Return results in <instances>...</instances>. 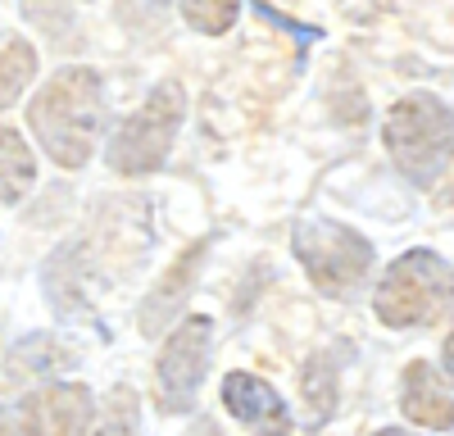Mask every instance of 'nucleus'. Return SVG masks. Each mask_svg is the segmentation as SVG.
Returning <instances> with one entry per match:
<instances>
[{
    "instance_id": "nucleus-1",
    "label": "nucleus",
    "mask_w": 454,
    "mask_h": 436,
    "mask_svg": "<svg viewBox=\"0 0 454 436\" xmlns=\"http://www.w3.org/2000/svg\"><path fill=\"white\" fill-rule=\"evenodd\" d=\"M100 114H105V87L100 73L68 64L55 78L32 96L27 105V128L36 132L42 151L59 164V168H82L91 160V145L100 132Z\"/></svg>"
},
{
    "instance_id": "nucleus-2",
    "label": "nucleus",
    "mask_w": 454,
    "mask_h": 436,
    "mask_svg": "<svg viewBox=\"0 0 454 436\" xmlns=\"http://www.w3.org/2000/svg\"><path fill=\"white\" fill-rule=\"evenodd\" d=\"M382 141L413 187H436L454 168V109L432 91H409L387 109Z\"/></svg>"
},
{
    "instance_id": "nucleus-3",
    "label": "nucleus",
    "mask_w": 454,
    "mask_h": 436,
    "mask_svg": "<svg viewBox=\"0 0 454 436\" xmlns=\"http://www.w3.org/2000/svg\"><path fill=\"white\" fill-rule=\"evenodd\" d=\"M450 305H454V269L436 250H404L382 273V286H377V300H372L377 318L395 327V332L436 323Z\"/></svg>"
},
{
    "instance_id": "nucleus-4",
    "label": "nucleus",
    "mask_w": 454,
    "mask_h": 436,
    "mask_svg": "<svg viewBox=\"0 0 454 436\" xmlns=\"http://www.w3.org/2000/svg\"><path fill=\"white\" fill-rule=\"evenodd\" d=\"M182 119H186V91H182V82H155L137 114H128L119 128H114L109 151H105L109 168L128 173V177H145V173L164 168Z\"/></svg>"
},
{
    "instance_id": "nucleus-5",
    "label": "nucleus",
    "mask_w": 454,
    "mask_h": 436,
    "mask_svg": "<svg viewBox=\"0 0 454 436\" xmlns=\"http://www.w3.org/2000/svg\"><path fill=\"white\" fill-rule=\"evenodd\" d=\"M291 245H295V260L305 269V277L314 282L318 296L350 300L364 286V277L372 273V245L346 223L305 218V223H295Z\"/></svg>"
},
{
    "instance_id": "nucleus-6",
    "label": "nucleus",
    "mask_w": 454,
    "mask_h": 436,
    "mask_svg": "<svg viewBox=\"0 0 454 436\" xmlns=\"http://www.w3.org/2000/svg\"><path fill=\"white\" fill-rule=\"evenodd\" d=\"M209 341H214V318L192 314L177 332L164 341L155 359V395L164 414H186L196 405V391L209 369Z\"/></svg>"
},
{
    "instance_id": "nucleus-7",
    "label": "nucleus",
    "mask_w": 454,
    "mask_h": 436,
    "mask_svg": "<svg viewBox=\"0 0 454 436\" xmlns=\"http://www.w3.org/2000/svg\"><path fill=\"white\" fill-rule=\"evenodd\" d=\"M223 405L250 436H291V409L254 373H227L223 378Z\"/></svg>"
},
{
    "instance_id": "nucleus-8",
    "label": "nucleus",
    "mask_w": 454,
    "mask_h": 436,
    "mask_svg": "<svg viewBox=\"0 0 454 436\" xmlns=\"http://www.w3.org/2000/svg\"><path fill=\"white\" fill-rule=\"evenodd\" d=\"M400 409L409 423L432 427V432H450L454 427V395L441 386V378L432 373V363L413 359L404 378H400Z\"/></svg>"
},
{
    "instance_id": "nucleus-9",
    "label": "nucleus",
    "mask_w": 454,
    "mask_h": 436,
    "mask_svg": "<svg viewBox=\"0 0 454 436\" xmlns=\"http://www.w3.org/2000/svg\"><path fill=\"white\" fill-rule=\"evenodd\" d=\"M205 250H209L205 241L186 245V250L177 254V264L160 277V286L145 296V305H141V332H145V337H160L164 323L182 309L186 291H192V277H196V269H200V260H205Z\"/></svg>"
},
{
    "instance_id": "nucleus-10",
    "label": "nucleus",
    "mask_w": 454,
    "mask_h": 436,
    "mask_svg": "<svg viewBox=\"0 0 454 436\" xmlns=\"http://www.w3.org/2000/svg\"><path fill=\"white\" fill-rule=\"evenodd\" d=\"M36 187V160L19 128H0V205H19Z\"/></svg>"
},
{
    "instance_id": "nucleus-11",
    "label": "nucleus",
    "mask_w": 454,
    "mask_h": 436,
    "mask_svg": "<svg viewBox=\"0 0 454 436\" xmlns=\"http://www.w3.org/2000/svg\"><path fill=\"white\" fill-rule=\"evenodd\" d=\"M46 427L51 436H87L91 427V391L78 382H59L46 391Z\"/></svg>"
},
{
    "instance_id": "nucleus-12",
    "label": "nucleus",
    "mask_w": 454,
    "mask_h": 436,
    "mask_svg": "<svg viewBox=\"0 0 454 436\" xmlns=\"http://www.w3.org/2000/svg\"><path fill=\"white\" fill-rule=\"evenodd\" d=\"M300 395L309 405V427H323L336 409V354H314L300 373Z\"/></svg>"
},
{
    "instance_id": "nucleus-13",
    "label": "nucleus",
    "mask_w": 454,
    "mask_h": 436,
    "mask_svg": "<svg viewBox=\"0 0 454 436\" xmlns=\"http://www.w3.org/2000/svg\"><path fill=\"white\" fill-rule=\"evenodd\" d=\"M32 78H36V51L19 36H5V46H0V109H10Z\"/></svg>"
},
{
    "instance_id": "nucleus-14",
    "label": "nucleus",
    "mask_w": 454,
    "mask_h": 436,
    "mask_svg": "<svg viewBox=\"0 0 454 436\" xmlns=\"http://www.w3.org/2000/svg\"><path fill=\"white\" fill-rule=\"evenodd\" d=\"M10 363H14L10 378H36V373H51L55 363H73V350H64L55 337H32L14 350Z\"/></svg>"
},
{
    "instance_id": "nucleus-15",
    "label": "nucleus",
    "mask_w": 454,
    "mask_h": 436,
    "mask_svg": "<svg viewBox=\"0 0 454 436\" xmlns=\"http://www.w3.org/2000/svg\"><path fill=\"white\" fill-rule=\"evenodd\" d=\"M237 14H241V0H182V19L205 36H223L237 23Z\"/></svg>"
},
{
    "instance_id": "nucleus-16",
    "label": "nucleus",
    "mask_w": 454,
    "mask_h": 436,
    "mask_svg": "<svg viewBox=\"0 0 454 436\" xmlns=\"http://www.w3.org/2000/svg\"><path fill=\"white\" fill-rule=\"evenodd\" d=\"M0 436H46V405L36 395L0 405Z\"/></svg>"
},
{
    "instance_id": "nucleus-17",
    "label": "nucleus",
    "mask_w": 454,
    "mask_h": 436,
    "mask_svg": "<svg viewBox=\"0 0 454 436\" xmlns=\"http://www.w3.org/2000/svg\"><path fill=\"white\" fill-rule=\"evenodd\" d=\"M96 436H137V395L132 386H114L105 409H100V423H96Z\"/></svg>"
},
{
    "instance_id": "nucleus-18",
    "label": "nucleus",
    "mask_w": 454,
    "mask_h": 436,
    "mask_svg": "<svg viewBox=\"0 0 454 436\" xmlns=\"http://www.w3.org/2000/svg\"><path fill=\"white\" fill-rule=\"evenodd\" d=\"M254 5H259V14H263V19H269V23H278V27H286V32H295V36H300V46H309V42H318V36H323L318 27H300V23H291L286 14H278V10L269 5V0H254Z\"/></svg>"
},
{
    "instance_id": "nucleus-19",
    "label": "nucleus",
    "mask_w": 454,
    "mask_h": 436,
    "mask_svg": "<svg viewBox=\"0 0 454 436\" xmlns=\"http://www.w3.org/2000/svg\"><path fill=\"white\" fill-rule=\"evenodd\" d=\"M441 363H445V378L454 382V332L445 337V346H441Z\"/></svg>"
},
{
    "instance_id": "nucleus-20",
    "label": "nucleus",
    "mask_w": 454,
    "mask_h": 436,
    "mask_svg": "<svg viewBox=\"0 0 454 436\" xmlns=\"http://www.w3.org/2000/svg\"><path fill=\"white\" fill-rule=\"evenodd\" d=\"M123 5H128V0H123ZM132 5H141V10H150V14H160L168 0H132Z\"/></svg>"
},
{
    "instance_id": "nucleus-21",
    "label": "nucleus",
    "mask_w": 454,
    "mask_h": 436,
    "mask_svg": "<svg viewBox=\"0 0 454 436\" xmlns=\"http://www.w3.org/2000/svg\"><path fill=\"white\" fill-rule=\"evenodd\" d=\"M377 436H409V432H400V427H382V432H377Z\"/></svg>"
}]
</instances>
